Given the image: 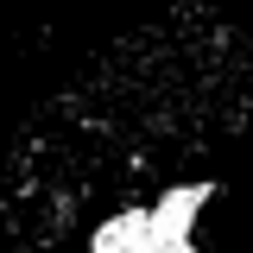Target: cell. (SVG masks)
<instances>
[{"label":"cell","mask_w":253,"mask_h":253,"mask_svg":"<svg viewBox=\"0 0 253 253\" xmlns=\"http://www.w3.org/2000/svg\"><path fill=\"white\" fill-rule=\"evenodd\" d=\"M95 253H184V228H146V221H133V228H108L101 234V247Z\"/></svg>","instance_id":"1"}]
</instances>
